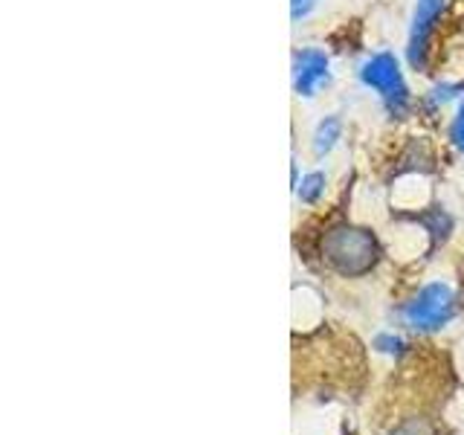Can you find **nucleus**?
Listing matches in <instances>:
<instances>
[{
  "mask_svg": "<svg viewBox=\"0 0 464 435\" xmlns=\"http://www.w3.org/2000/svg\"><path fill=\"white\" fill-rule=\"evenodd\" d=\"M357 76L362 87H369L372 93H377L383 111L392 120H403V116L412 111V91L403 79L401 58L395 53H389V50L372 53L366 62L360 64Z\"/></svg>",
  "mask_w": 464,
  "mask_h": 435,
  "instance_id": "f03ea898",
  "label": "nucleus"
},
{
  "mask_svg": "<svg viewBox=\"0 0 464 435\" xmlns=\"http://www.w3.org/2000/svg\"><path fill=\"white\" fill-rule=\"evenodd\" d=\"M456 311H459V304H456L453 285L444 279H432L420 287L410 302H403L401 319H403V325H410L412 331H439L456 316Z\"/></svg>",
  "mask_w": 464,
  "mask_h": 435,
  "instance_id": "7ed1b4c3",
  "label": "nucleus"
},
{
  "mask_svg": "<svg viewBox=\"0 0 464 435\" xmlns=\"http://www.w3.org/2000/svg\"><path fill=\"white\" fill-rule=\"evenodd\" d=\"M444 6L447 0H415L412 6L410 33H406V62L418 72H424L430 64V44L441 24Z\"/></svg>",
  "mask_w": 464,
  "mask_h": 435,
  "instance_id": "20e7f679",
  "label": "nucleus"
},
{
  "mask_svg": "<svg viewBox=\"0 0 464 435\" xmlns=\"http://www.w3.org/2000/svg\"><path fill=\"white\" fill-rule=\"evenodd\" d=\"M340 140H343V120H340L337 113H331V116H325V120H319L316 128H314V137H311L314 157L325 160L334 149H337Z\"/></svg>",
  "mask_w": 464,
  "mask_h": 435,
  "instance_id": "423d86ee",
  "label": "nucleus"
},
{
  "mask_svg": "<svg viewBox=\"0 0 464 435\" xmlns=\"http://www.w3.org/2000/svg\"><path fill=\"white\" fill-rule=\"evenodd\" d=\"M450 142H453V149L459 154H464V99L459 102V108L453 113V120H450V130H447Z\"/></svg>",
  "mask_w": 464,
  "mask_h": 435,
  "instance_id": "9d476101",
  "label": "nucleus"
},
{
  "mask_svg": "<svg viewBox=\"0 0 464 435\" xmlns=\"http://www.w3.org/2000/svg\"><path fill=\"white\" fill-rule=\"evenodd\" d=\"M459 96H464V82H441L430 91L427 102H430V108H444L447 102H453Z\"/></svg>",
  "mask_w": 464,
  "mask_h": 435,
  "instance_id": "6e6552de",
  "label": "nucleus"
},
{
  "mask_svg": "<svg viewBox=\"0 0 464 435\" xmlns=\"http://www.w3.org/2000/svg\"><path fill=\"white\" fill-rule=\"evenodd\" d=\"M372 345H374V352L392 354V357H401V354H403V348H406V343L398 337L395 331H381V334H377V337L372 340Z\"/></svg>",
  "mask_w": 464,
  "mask_h": 435,
  "instance_id": "1a4fd4ad",
  "label": "nucleus"
},
{
  "mask_svg": "<svg viewBox=\"0 0 464 435\" xmlns=\"http://www.w3.org/2000/svg\"><path fill=\"white\" fill-rule=\"evenodd\" d=\"M316 6H319V0H290V18H294V24L308 21Z\"/></svg>",
  "mask_w": 464,
  "mask_h": 435,
  "instance_id": "9b49d317",
  "label": "nucleus"
},
{
  "mask_svg": "<svg viewBox=\"0 0 464 435\" xmlns=\"http://www.w3.org/2000/svg\"><path fill=\"white\" fill-rule=\"evenodd\" d=\"M290 79H294V91L302 99H314L319 93V87L328 84L331 79V58L325 50L319 47H302L294 53V70H290Z\"/></svg>",
  "mask_w": 464,
  "mask_h": 435,
  "instance_id": "39448f33",
  "label": "nucleus"
},
{
  "mask_svg": "<svg viewBox=\"0 0 464 435\" xmlns=\"http://www.w3.org/2000/svg\"><path fill=\"white\" fill-rule=\"evenodd\" d=\"M325 186H328L325 171L314 169V171H308V174H304V178L299 180V186L294 188V192H296V198H299L302 203H308V207H314V203L323 200Z\"/></svg>",
  "mask_w": 464,
  "mask_h": 435,
  "instance_id": "0eeeda50",
  "label": "nucleus"
},
{
  "mask_svg": "<svg viewBox=\"0 0 464 435\" xmlns=\"http://www.w3.org/2000/svg\"><path fill=\"white\" fill-rule=\"evenodd\" d=\"M319 250H323L325 265L334 273L348 276V279L372 273L377 261H381V244H377L374 232L354 224H340L328 229Z\"/></svg>",
  "mask_w": 464,
  "mask_h": 435,
  "instance_id": "f257e3e1",
  "label": "nucleus"
},
{
  "mask_svg": "<svg viewBox=\"0 0 464 435\" xmlns=\"http://www.w3.org/2000/svg\"><path fill=\"white\" fill-rule=\"evenodd\" d=\"M392 435H430V430L420 424V420H410V424H403V427H398Z\"/></svg>",
  "mask_w": 464,
  "mask_h": 435,
  "instance_id": "f8f14e48",
  "label": "nucleus"
}]
</instances>
